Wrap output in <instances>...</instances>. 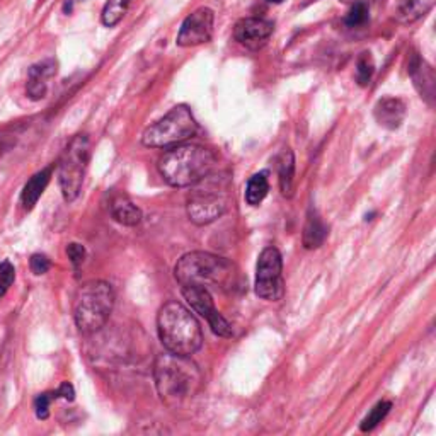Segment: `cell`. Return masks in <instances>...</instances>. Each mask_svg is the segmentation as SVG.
<instances>
[{"label": "cell", "mask_w": 436, "mask_h": 436, "mask_svg": "<svg viewBox=\"0 0 436 436\" xmlns=\"http://www.w3.org/2000/svg\"><path fill=\"white\" fill-rule=\"evenodd\" d=\"M154 378L159 397L167 408L179 409L200 392L203 377L191 356H181L167 351L157 356L154 363Z\"/></svg>", "instance_id": "obj_1"}, {"label": "cell", "mask_w": 436, "mask_h": 436, "mask_svg": "<svg viewBox=\"0 0 436 436\" xmlns=\"http://www.w3.org/2000/svg\"><path fill=\"white\" fill-rule=\"evenodd\" d=\"M181 287H200L205 290H232L237 283V270L225 257L194 250L184 254L174 267Z\"/></svg>", "instance_id": "obj_2"}, {"label": "cell", "mask_w": 436, "mask_h": 436, "mask_svg": "<svg viewBox=\"0 0 436 436\" xmlns=\"http://www.w3.org/2000/svg\"><path fill=\"white\" fill-rule=\"evenodd\" d=\"M217 155L201 145H176L159 161V171L166 183L174 188L196 186L213 172Z\"/></svg>", "instance_id": "obj_3"}, {"label": "cell", "mask_w": 436, "mask_h": 436, "mask_svg": "<svg viewBox=\"0 0 436 436\" xmlns=\"http://www.w3.org/2000/svg\"><path fill=\"white\" fill-rule=\"evenodd\" d=\"M157 331L164 348L181 356H191L203 344L200 322L179 302H167L159 310Z\"/></svg>", "instance_id": "obj_4"}, {"label": "cell", "mask_w": 436, "mask_h": 436, "mask_svg": "<svg viewBox=\"0 0 436 436\" xmlns=\"http://www.w3.org/2000/svg\"><path fill=\"white\" fill-rule=\"evenodd\" d=\"M113 309V288L110 283L96 280L80 287L73 305V317L82 334H94L106 326Z\"/></svg>", "instance_id": "obj_5"}, {"label": "cell", "mask_w": 436, "mask_h": 436, "mask_svg": "<svg viewBox=\"0 0 436 436\" xmlns=\"http://www.w3.org/2000/svg\"><path fill=\"white\" fill-rule=\"evenodd\" d=\"M198 123L186 106H176L142 135V144L152 149H167L184 144L196 135Z\"/></svg>", "instance_id": "obj_6"}, {"label": "cell", "mask_w": 436, "mask_h": 436, "mask_svg": "<svg viewBox=\"0 0 436 436\" xmlns=\"http://www.w3.org/2000/svg\"><path fill=\"white\" fill-rule=\"evenodd\" d=\"M90 155V142L87 135H77L63 150L58 162V183L65 201L77 200L84 183Z\"/></svg>", "instance_id": "obj_7"}, {"label": "cell", "mask_w": 436, "mask_h": 436, "mask_svg": "<svg viewBox=\"0 0 436 436\" xmlns=\"http://www.w3.org/2000/svg\"><path fill=\"white\" fill-rule=\"evenodd\" d=\"M254 290L259 299L278 302L285 295L283 257L276 248H266L259 254Z\"/></svg>", "instance_id": "obj_8"}, {"label": "cell", "mask_w": 436, "mask_h": 436, "mask_svg": "<svg viewBox=\"0 0 436 436\" xmlns=\"http://www.w3.org/2000/svg\"><path fill=\"white\" fill-rule=\"evenodd\" d=\"M227 210V200L215 189H194L188 200V217L196 225H208L223 215Z\"/></svg>", "instance_id": "obj_9"}, {"label": "cell", "mask_w": 436, "mask_h": 436, "mask_svg": "<svg viewBox=\"0 0 436 436\" xmlns=\"http://www.w3.org/2000/svg\"><path fill=\"white\" fill-rule=\"evenodd\" d=\"M181 292H183V297L186 299L188 304L191 305L194 312L200 314L201 317L210 324L211 331H213L215 334L222 336V338H230V324L225 321V317L215 307L213 299H211V293L208 290L200 287H181Z\"/></svg>", "instance_id": "obj_10"}, {"label": "cell", "mask_w": 436, "mask_h": 436, "mask_svg": "<svg viewBox=\"0 0 436 436\" xmlns=\"http://www.w3.org/2000/svg\"><path fill=\"white\" fill-rule=\"evenodd\" d=\"M215 14L208 7H200L184 19L178 34V45L183 48L208 43L213 36Z\"/></svg>", "instance_id": "obj_11"}, {"label": "cell", "mask_w": 436, "mask_h": 436, "mask_svg": "<svg viewBox=\"0 0 436 436\" xmlns=\"http://www.w3.org/2000/svg\"><path fill=\"white\" fill-rule=\"evenodd\" d=\"M273 34V23L259 17H245L235 24L234 38L245 48L257 50Z\"/></svg>", "instance_id": "obj_12"}, {"label": "cell", "mask_w": 436, "mask_h": 436, "mask_svg": "<svg viewBox=\"0 0 436 436\" xmlns=\"http://www.w3.org/2000/svg\"><path fill=\"white\" fill-rule=\"evenodd\" d=\"M57 72V63L55 60H43V62L33 65L29 68L28 75V85H26V92L33 101H40V99L46 97L48 92V80Z\"/></svg>", "instance_id": "obj_13"}, {"label": "cell", "mask_w": 436, "mask_h": 436, "mask_svg": "<svg viewBox=\"0 0 436 436\" xmlns=\"http://www.w3.org/2000/svg\"><path fill=\"white\" fill-rule=\"evenodd\" d=\"M409 75L414 82V87L418 89V92L421 94V97H425L430 105H433L435 101V70L418 55H413L411 62H409L408 68Z\"/></svg>", "instance_id": "obj_14"}, {"label": "cell", "mask_w": 436, "mask_h": 436, "mask_svg": "<svg viewBox=\"0 0 436 436\" xmlns=\"http://www.w3.org/2000/svg\"><path fill=\"white\" fill-rule=\"evenodd\" d=\"M375 119L380 127L395 129L403 124L405 118V105L399 97H383L373 107Z\"/></svg>", "instance_id": "obj_15"}, {"label": "cell", "mask_w": 436, "mask_h": 436, "mask_svg": "<svg viewBox=\"0 0 436 436\" xmlns=\"http://www.w3.org/2000/svg\"><path fill=\"white\" fill-rule=\"evenodd\" d=\"M51 172H53V169H51V167H46V169L36 172V174L26 183L23 193H21V203H23L24 210L29 211L34 208V205H36L38 200L41 198V194L45 193L46 186H48L51 179Z\"/></svg>", "instance_id": "obj_16"}, {"label": "cell", "mask_w": 436, "mask_h": 436, "mask_svg": "<svg viewBox=\"0 0 436 436\" xmlns=\"http://www.w3.org/2000/svg\"><path fill=\"white\" fill-rule=\"evenodd\" d=\"M326 237H327V225L324 223V220L321 218V215H319L317 211L310 210L307 220H305L304 234H302L304 248L309 250L319 249L324 244V240H326Z\"/></svg>", "instance_id": "obj_17"}, {"label": "cell", "mask_w": 436, "mask_h": 436, "mask_svg": "<svg viewBox=\"0 0 436 436\" xmlns=\"http://www.w3.org/2000/svg\"><path fill=\"white\" fill-rule=\"evenodd\" d=\"M435 0H399L397 4V19L404 24L420 21L433 9Z\"/></svg>", "instance_id": "obj_18"}, {"label": "cell", "mask_w": 436, "mask_h": 436, "mask_svg": "<svg viewBox=\"0 0 436 436\" xmlns=\"http://www.w3.org/2000/svg\"><path fill=\"white\" fill-rule=\"evenodd\" d=\"M111 215L124 227H137L142 222V211L128 198L118 196L111 203Z\"/></svg>", "instance_id": "obj_19"}, {"label": "cell", "mask_w": 436, "mask_h": 436, "mask_svg": "<svg viewBox=\"0 0 436 436\" xmlns=\"http://www.w3.org/2000/svg\"><path fill=\"white\" fill-rule=\"evenodd\" d=\"M278 176H280V189L282 194L287 198H292L293 194V178H295V157L290 149H285L280 157L278 164Z\"/></svg>", "instance_id": "obj_20"}, {"label": "cell", "mask_w": 436, "mask_h": 436, "mask_svg": "<svg viewBox=\"0 0 436 436\" xmlns=\"http://www.w3.org/2000/svg\"><path fill=\"white\" fill-rule=\"evenodd\" d=\"M267 172H257L248 181V188H245V201L250 206H257L259 203L266 198L270 191V183H267Z\"/></svg>", "instance_id": "obj_21"}, {"label": "cell", "mask_w": 436, "mask_h": 436, "mask_svg": "<svg viewBox=\"0 0 436 436\" xmlns=\"http://www.w3.org/2000/svg\"><path fill=\"white\" fill-rule=\"evenodd\" d=\"M129 2L132 0H107L101 14L102 24L107 26V28H113V26L118 24L127 14Z\"/></svg>", "instance_id": "obj_22"}, {"label": "cell", "mask_w": 436, "mask_h": 436, "mask_svg": "<svg viewBox=\"0 0 436 436\" xmlns=\"http://www.w3.org/2000/svg\"><path fill=\"white\" fill-rule=\"evenodd\" d=\"M390 409H392V403H388V400H382V403H378L372 409V411L368 413V416H366L365 420L361 421L360 430L365 431V433H366V431H372V430L377 428V426L383 421V418L387 416Z\"/></svg>", "instance_id": "obj_23"}, {"label": "cell", "mask_w": 436, "mask_h": 436, "mask_svg": "<svg viewBox=\"0 0 436 436\" xmlns=\"http://www.w3.org/2000/svg\"><path fill=\"white\" fill-rule=\"evenodd\" d=\"M375 72V63L373 58L370 53H361L360 58H358L356 62V82L361 85V87H365V85L370 84V80H372V75Z\"/></svg>", "instance_id": "obj_24"}, {"label": "cell", "mask_w": 436, "mask_h": 436, "mask_svg": "<svg viewBox=\"0 0 436 436\" xmlns=\"http://www.w3.org/2000/svg\"><path fill=\"white\" fill-rule=\"evenodd\" d=\"M370 19V7L365 4H353L351 11L348 12V16L344 17V23L349 28H360L365 26Z\"/></svg>", "instance_id": "obj_25"}, {"label": "cell", "mask_w": 436, "mask_h": 436, "mask_svg": "<svg viewBox=\"0 0 436 436\" xmlns=\"http://www.w3.org/2000/svg\"><path fill=\"white\" fill-rule=\"evenodd\" d=\"M16 278V270L14 266L9 261L0 262V297H4L7 293L11 285L14 283Z\"/></svg>", "instance_id": "obj_26"}, {"label": "cell", "mask_w": 436, "mask_h": 436, "mask_svg": "<svg viewBox=\"0 0 436 436\" xmlns=\"http://www.w3.org/2000/svg\"><path fill=\"white\" fill-rule=\"evenodd\" d=\"M55 399L53 394H40L34 400V413L38 420H46L50 414V403Z\"/></svg>", "instance_id": "obj_27"}, {"label": "cell", "mask_w": 436, "mask_h": 436, "mask_svg": "<svg viewBox=\"0 0 436 436\" xmlns=\"http://www.w3.org/2000/svg\"><path fill=\"white\" fill-rule=\"evenodd\" d=\"M29 266H31V271L34 275H46L50 271L51 262L48 256H45V254H33L31 261H29Z\"/></svg>", "instance_id": "obj_28"}, {"label": "cell", "mask_w": 436, "mask_h": 436, "mask_svg": "<svg viewBox=\"0 0 436 436\" xmlns=\"http://www.w3.org/2000/svg\"><path fill=\"white\" fill-rule=\"evenodd\" d=\"M67 256L72 261L73 266H80L82 262H84V259H85L84 245H80V244H77V243L68 244L67 245Z\"/></svg>", "instance_id": "obj_29"}, {"label": "cell", "mask_w": 436, "mask_h": 436, "mask_svg": "<svg viewBox=\"0 0 436 436\" xmlns=\"http://www.w3.org/2000/svg\"><path fill=\"white\" fill-rule=\"evenodd\" d=\"M53 395H55V399H57V397H62V399L65 400H73V397H75V390H73L72 383L63 382L62 386L58 387V390L53 392Z\"/></svg>", "instance_id": "obj_30"}, {"label": "cell", "mask_w": 436, "mask_h": 436, "mask_svg": "<svg viewBox=\"0 0 436 436\" xmlns=\"http://www.w3.org/2000/svg\"><path fill=\"white\" fill-rule=\"evenodd\" d=\"M338 2L343 4H349V6H353V4H365V6H373V4L382 2V0H338Z\"/></svg>", "instance_id": "obj_31"}, {"label": "cell", "mask_w": 436, "mask_h": 436, "mask_svg": "<svg viewBox=\"0 0 436 436\" xmlns=\"http://www.w3.org/2000/svg\"><path fill=\"white\" fill-rule=\"evenodd\" d=\"M267 2H270V4H283L285 0H267Z\"/></svg>", "instance_id": "obj_32"}]
</instances>
